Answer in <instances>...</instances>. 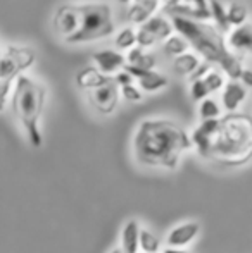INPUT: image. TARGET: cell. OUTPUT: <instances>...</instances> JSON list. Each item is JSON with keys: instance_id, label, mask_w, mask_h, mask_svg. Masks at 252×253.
<instances>
[{"instance_id": "cell-1", "label": "cell", "mask_w": 252, "mask_h": 253, "mask_svg": "<svg viewBox=\"0 0 252 253\" xmlns=\"http://www.w3.org/2000/svg\"><path fill=\"white\" fill-rule=\"evenodd\" d=\"M199 155L219 167H242L252 159V116L232 112L202 121L192 133Z\"/></svg>"}, {"instance_id": "cell-2", "label": "cell", "mask_w": 252, "mask_h": 253, "mask_svg": "<svg viewBox=\"0 0 252 253\" xmlns=\"http://www.w3.org/2000/svg\"><path fill=\"white\" fill-rule=\"evenodd\" d=\"M194 147L190 134L178 123L169 119H145L133 138V153L145 167L175 170L180 159Z\"/></svg>"}, {"instance_id": "cell-3", "label": "cell", "mask_w": 252, "mask_h": 253, "mask_svg": "<svg viewBox=\"0 0 252 253\" xmlns=\"http://www.w3.org/2000/svg\"><path fill=\"white\" fill-rule=\"evenodd\" d=\"M171 24L183 38L202 53L207 62H216L221 66V69L228 74L232 80H240L244 73V67L237 55L228 50L223 35L211 24H205L204 21H195L189 17L173 16Z\"/></svg>"}, {"instance_id": "cell-4", "label": "cell", "mask_w": 252, "mask_h": 253, "mask_svg": "<svg viewBox=\"0 0 252 253\" xmlns=\"http://www.w3.org/2000/svg\"><path fill=\"white\" fill-rule=\"evenodd\" d=\"M45 103V88L38 81L31 80L30 76L16 78L12 93V112L19 119L21 126L28 134V140L35 148L42 147V134L38 127V121L44 112Z\"/></svg>"}, {"instance_id": "cell-5", "label": "cell", "mask_w": 252, "mask_h": 253, "mask_svg": "<svg viewBox=\"0 0 252 253\" xmlns=\"http://www.w3.org/2000/svg\"><path fill=\"white\" fill-rule=\"evenodd\" d=\"M114 31L112 9L109 3H83L80 5V30L69 37L67 43L101 40Z\"/></svg>"}, {"instance_id": "cell-6", "label": "cell", "mask_w": 252, "mask_h": 253, "mask_svg": "<svg viewBox=\"0 0 252 253\" xmlns=\"http://www.w3.org/2000/svg\"><path fill=\"white\" fill-rule=\"evenodd\" d=\"M35 62V52L28 47H9L0 55V81H12Z\"/></svg>"}, {"instance_id": "cell-7", "label": "cell", "mask_w": 252, "mask_h": 253, "mask_svg": "<svg viewBox=\"0 0 252 253\" xmlns=\"http://www.w3.org/2000/svg\"><path fill=\"white\" fill-rule=\"evenodd\" d=\"M54 30L64 40L80 30V5H61L54 14Z\"/></svg>"}, {"instance_id": "cell-8", "label": "cell", "mask_w": 252, "mask_h": 253, "mask_svg": "<svg viewBox=\"0 0 252 253\" xmlns=\"http://www.w3.org/2000/svg\"><path fill=\"white\" fill-rule=\"evenodd\" d=\"M88 100L95 107V110H99L101 114L114 112V109L118 107V100H119L118 83L112 80L111 83L104 84V86L97 88V90H92L90 93H88Z\"/></svg>"}, {"instance_id": "cell-9", "label": "cell", "mask_w": 252, "mask_h": 253, "mask_svg": "<svg viewBox=\"0 0 252 253\" xmlns=\"http://www.w3.org/2000/svg\"><path fill=\"white\" fill-rule=\"evenodd\" d=\"M201 233V224L197 220H190V222H183L175 226L168 233V247L173 248H187L190 243H194V240Z\"/></svg>"}, {"instance_id": "cell-10", "label": "cell", "mask_w": 252, "mask_h": 253, "mask_svg": "<svg viewBox=\"0 0 252 253\" xmlns=\"http://www.w3.org/2000/svg\"><path fill=\"white\" fill-rule=\"evenodd\" d=\"M123 69L138 81V84H140V88L144 91H157L168 86V80L162 74L155 73V71H145L137 66H131V64H126Z\"/></svg>"}, {"instance_id": "cell-11", "label": "cell", "mask_w": 252, "mask_h": 253, "mask_svg": "<svg viewBox=\"0 0 252 253\" xmlns=\"http://www.w3.org/2000/svg\"><path fill=\"white\" fill-rule=\"evenodd\" d=\"M112 78L105 76L99 67L94 66H87L81 71H78L76 74V84L81 90H97V88L104 86V84L111 83Z\"/></svg>"}, {"instance_id": "cell-12", "label": "cell", "mask_w": 252, "mask_h": 253, "mask_svg": "<svg viewBox=\"0 0 252 253\" xmlns=\"http://www.w3.org/2000/svg\"><path fill=\"white\" fill-rule=\"evenodd\" d=\"M94 60L99 66V69L107 76V74L118 73L119 69L126 66V59L123 53L111 50V48H104V50H99L94 53Z\"/></svg>"}, {"instance_id": "cell-13", "label": "cell", "mask_w": 252, "mask_h": 253, "mask_svg": "<svg viewBox=\"0 0 252 253\" xmlns=\"http://www.w3.org/2000/svg\"><path fill=\"white\" fill-rule=\"evenodd\" d=\"M140 224L135 219L128 220L121 231V250L125 253L140 252Z\"/></svg>"}, {"instance_id": "cell-14", "label": "cell", "mask_w": 252, "mask_h": 253, "mask_svg": "<svg viewBox=\"0 0 252 253\" xmlns=\"http://www.w3.org/2000/svg\"><path fill=\"white\" fill-rule=\"evenodd\" d=\"M247 91L239 81H230L225 84V90H223V107L228 110L230 114L235 112L240 107V103L246 100Z\"/></svg>"}, {"instance_id": "cell-15", "label": "cell", "mask_w": 252, "mask_h": 253, "mask_svg": "<svg viewBox=\"0 0 252 253\" xmlns=\"http://www.w3.org/2000/svg\"><path fill=\"white\" fill-rule=\"evenodd\" d=\"M228 45L233 50L252 53V24H242L235 28L228 37Z\"/></svg>"}, {"instance_id": "cell-16", "label": "cell", "mask_w": 252, "mask_h": 253, "mask_svg": "<svg viewBox=\"0 0 252 253\" xmlns=\"http://www.w3.org/2000/svg\"><path fill=\"white\" fill-rule=\"evenodd\" d=\"M157 5H159V0H142V2H135L133 5L128 9V14H126L128 21H130V23L145 24L154 16Z\"/></svg>"}, {"instance_id": "cell-17", "label": "cell", "mask_w": 252, "mask_h": 253, "mask_svg": "<svg viewBox=\"0 0 252 253\" xmlns=\"http://www.w3.org/2000/svg\"><path fill=\"white\" fill-rule=\"evenodd\" d=\"M142 28H145L147 31H151L157 40H168L169 35L173 31V26L169 21H166L162 16H152L145 24H142Z\"/></svg>"}, {"instance_id": "cell-18", "label": "cell", "mask_w": 252, "mask_h": 253, "mask_svg": "<svg viewBox=\"0 0 252 253\" xmlns=\"http://www.w3.org/2000/svg\"><path fill=\"white\" fill-rule=\"evenodd\" d=\"M209 7H211V16L214 17L219 31L226 33V31L230 30V26H232L228 21V9H226L219 0H209Z\"/></svg>"}, {"instance_id": "cell-19", "label": "cell", "mask_w": 252, "mask_h": 253, "mask_svg": "<svg viewBox=\"0 0 252 253\" xmlns=\"http://www.w3.org/2000/svg\"><path fill=\"white\" fill-rule=\"evenodd\" d=\"M173 66H175V71L178 74H189V76H192V74L197 71V67L201 66V62H199V59L194 53L187 52V53H183V55L176 57Z\"/></svg>"}, {"instance_id": "cell-20", "label": "cell", "mask_w": 252, "mask_h": 253, "mask_svg": "<svg viewBox=\"0 0 252 253\" xmlns=\"http://www.w3.org/2000/svg\"><path fill=\"white\" fill-rule=\"evenodd\" d=\"M187 48H189V42H187L183 37H180V35L169 37L168 40L164 42L166 55H171V57H175V59L180 55H183V53H187Z\"/></svg>"}, {"instance_id": "cell-21", "label": "cell", "mask_w": 252, "mask_h": 253, "mask_svg": "<svg viewBox=\"0 0 252 253\" xmlns=\"http://www.w3.org/2000/svg\"><path fill=\"white\" fill-rule=\"evenodd\" d=\"M140 250L142 253H161V241L152 231L142 229L140 231Z\"/></svg>"}, {"instance_id": "cell-22", "label": "cell", "mask_w": 252, "mask_h": 253, "mask_svg": "<svg viewBox=\"0 0 252 253\" xmlns=\"http://www.w3.org/2000/svg\"><path fill=\"white\" fill-rule=\"evenodd\" d=\"M199 116L202 121H212L221 117V107L218 105V102L212 98H205L199 105Z\"/></svg>"}, {"instance_id": "cell-23", "label": "cell", "mask_w": 252, "mask_h": 253, "mask_svg": "<svg viewBox=\"0 0 252 253\" xmlns=\"http://www.w3.org/2000/svg\"><path fill=\"white\" fill-rule=\"evenodd\" d=\"M247 7L244 5V3H239V2H233L230 3L228 7V21L230 24H233V26H242V24H246L247 21Z\"/></svg>"}, {"instance_id": "cell-24", "label": "cell", "mask_w": 252, "mask_h": 253, "mask_svg": "<svg viewBox=\"0 0 252 253\" xmlns=\"http://www.w3.org/2000/svg\"><path fill=\"white\" fill-rule=\"evenodd\" d=\"M116 47L118 48H133V45L137 43V33H135L131 28H125L118 33L116 37Z\"/></svg>"}, {"instance_id": "cell-25", "label": "cell", "mask_w": 252, "mask_h": 253, "mask_svg": "<svg viewBox=\"0 0 252 253\" xmlns=\"http://www.w3.org/2000/svg\"><path fill=\"white\" fill-rule=\"evenodd\" d=\"M190 97L192 100L199 102V100H205V98H209V90L207 86H205L204 80H197L194 81V83L190 84Z\"/></svg>"}, {"instance_id": "cell-26", "label": "cell", "mask_w": 252, "mask_h": 253, "mask_svg": "<svg viewBox=\"0 0 252 253\" xmlns=\"http://www.w3.org/2000/svg\"><path fill=\"white\" fill-rule=\"evenodd\" d=\"M202 80H204L209 93H214V91H218L223 88V76L219 73H209L207 76L202 78Z\"/></svg>"}, {"instance_id": "cell-27", "label": "cell", "mask_w": 252, "mask_h": 253, "mask_svg": "<svg viewBox=\"0 0 252 253\" xmlns=\"http://www.w3.org/2000/svg\"><path fill=\"white\" fill-rule=\"evenodd\" d=\"M155 42H157V38L154 37V35L151 33V31H147L145 28H140V30L137 31V43L138 47H151V45H154Z\"/></svg>"}, {"instance_id": "cell-28", "label": "cell", "mask_w": 252, "mask_h": 253, "mask_svg": "<svg viewBox=\"0 0 252 253\" xmlns=\"http://www.w3.org/2000/svg\"><path fill=\"white\" fill-rule=\"evenodd\" d=\"M121 95L130 102H140L142 100V91L138 90L135 84H128V86L121 88Z\"/></svg>"}, {"instance_id": "cell-29", "label": "cell", "mask_w": 252, "mask_h": 253, "mask_svg": "<svg viewBox=\"0 0 252 253\" xmlns=\"http://www.w3.org/2000/svg\"><path fill=\"white\" fill-rule=\"evenodd\" d=\"M135 66L140 67V69H145V71H154L155 57L152 55V53H144V55H142V59L138 60V62L135 64Z\"/></svg>"}, {"instance_id": "cell-30", "label": "cell", "mask_w": 252, "mask_h": 253, "mask_svg": "<svg viewBox=\"0 0 252 253\" xmlns=\"http://www.w3.org/2000/svg\"><path fill=\"white\" fill-rule=\"evenodd\" d=\"M133 80H135V78L131 76L130 73H126L125 69L119 71V73L116 74V78H114V81L118 83V86H121V88L123 86H128V84H133Z\"/></svg>"}, {"instance_id": "cell-31", "label": "cell", "mask_w": 252, "mask_h": 253, "mask_svg": "<svg viewBox=\"0 0 252 253\" xmlns=\"http://www.w3.org/2000/svg\"><path fill=\"white\" fill-rule=\"evenodd\" d=\"M209 73H211V71H209V62H207V60H205V62H201V66L197 67V71H195V73L190 76L192 83H194V81H197V80H202V78H205Z\"/></svg>"}, {"instance_id": "cell-32", "label": "cell", "mask_w": 252, "mask_h": 253, "mask_svg": "<svg viewBox=\"0 0 252 253\" xmlns=\"http://www.w3.org/2000/svg\"><path fill=\"white\" fill-rule=\"evenodd\" d=\"M9 90H10V81H0V110H3V107H5Z\"/></svg>"}, {"instance_id": "cell-33", "label": "cell", "mask_w": 252, "mask_h": 253, "mask_svg": "<svg viewBox=\"0 0 252 253\" xmlns=\"http://www.w3.org/2000/svg\"><path fill=\"white\" fill-rule=\"evenodd\" d=\"M144 48L142 47H133L128 53V64H131V66H135V64L138 62V60L142 59V55H144Z\"/></svg>"}, {"instance_id": "cell-34", "label": "cell", "mask_w": 252, "mask_h": 253, "mask_svg": "<svg viewBox=\"0 0 252 253\" xmlns=\"http://www.w3.org/2000/svg\"><path fill=\"white\" fill-rule=\"evenodd\" d=\"M240 80L244 81V84H246V86H251L252 88V71L244 69V73H242V76H240Z\"/></svg>"}, {"instance_id": "cell-35", "label": "cell", "mask_w": 252, "mask_h": 253, "mask_svg": "<svg viewBox=\"0 0 252 253\" xmlns=\"http://www.w3.org/2000/svg\"><path fill=\"white\" fill-rule=\"evenodd\" d=\"M161 253H190L189 250H185V248H173V247H166L162 248Z\"/></svg>"}, {"instance_id": "cell-36", "label": "cell", "mask_w": 252, "mask_h": 253, "mask_svg": "<svg viewBox=\"0 0 252 253\" xmlns=\"http://www.w3.org/2000/svg\"><path fill=\"white\" fill-rule=\"evenodd\" d=\"M162 2H164V9H168V7H175L182 3V0H162Z\"/></svg>"}, {"instance_id": "cell-37", "label": "cell", "mask_w": 252, "mask_h": 253, "mask_svg": "<svg viewBox=\"0 0 252 253\" xmlns=\"http://www.w3.org/2000/svg\"><path fill=\"white\" fill-rule=\"evenodd\" d=\"M109 253H125V252H123L121 248H114V250H111Z\"/></svg>"}, {"instance_id": "cell-38", "label": "cell", "mask_w": 252, "mask_h": 253, "mask_svg": "<svg viewBox=\"0 0 252 253\" xmlns=\"http://www.w3.org/2000/svg\"><path fill=\"white\" fill-rule=\"evenodd\" d=\"M118 2H121V3H126V2H130V0H118Z\"/></svg>"}, {"instance_id": "cell-39", "label": "cell", "mask_w": 252, "mask_h": 253, "mask_svg": "<svg viewBox=\"0 0 252 253\" xmlns=\"http://www.w3.org/2000/svg\"><path fill=\"white\" fill-rule=\"evenodd\" d=\"M135 2H142V0H135Z\"/></svg>"}]
</instances>
